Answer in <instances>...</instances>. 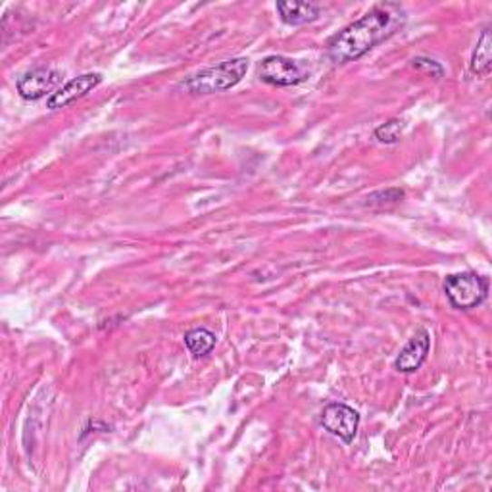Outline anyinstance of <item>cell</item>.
Segmentation results:
<instances>
[{
	"label": "cell",
	"instance_id": "obj_1",
	"mask_svg": "<svg viewBox=\"0 0 492 492\" xmlns=\"http://www.w3.org/2000/svg\"><path fill=\"white\" fill-rule=\"evenodd\" d=\"M406 24V12L400 5L385 3L371 8L358 22L339 31L327 43V54L337 65L362 58L373 46L395 35Z\"/></svg>",
	"mask_w": 492,
	"mask_h": 492
},
{
	"label": "cell",
	"instance_id": "obj_2",
	"mask_svg": "<svg viewBox=\"0 0 492 492\" xmlns=\"http://www.w3.org/2000/svg\"><path fill=\"white\" fill-rule=\"evenodd\" d=\"M246 70H249V60L246 58L225 60L218 65H212V68L191 75L187 81H183L182 87L191 94L223 93L239 85L246 75Z\"/></svg>",
	"mask_w": 492,
	"mask_h": 492
},
{
	"label": "cell",
	"instance_id": "obj_3",
	"mask_svg": "<svg viewBox=\"0 0 492 492\" xmlns=\"http://www.w3.org/2000/svg\"><path fill=\"white\" fill-rule=\"evenodd\" d=\"M445 292L456 310H473L488 297V279L473 271L452 273L445 279Z\"/></svg>",
	"mask_w": 492,
	"mask_h": 492
},
{
	"label": "cell",
	"instance_id": "obj_4",
	"mask_svg": "<svg viewBox=\"0 0 492 492\" xmlns=\"http://www.w3.org/2000/svg\"><path fill=\"white\" fill-rule=\"evenodd\" d=\"M258 75L261 81H266V84L275 87H292L302 84L306 79V74L300 68V64L285 56H268L260 64Z\"/></svg>",
	"mask_w": 492,
	"mask_h": 492
},
{
	"label": "cell",
	"instance_id": "obj_5",
	"mask_svg": "<svg viewBox=\"0 0 492 492\" xmlns=\"http://www.w3.org/2000/svg\"><path fill=\"white\" fill-rule=\"evenodd\" d=\"M321 425L325 431H330L331 435L339 437L344 442H352L356 433H358V425H359V416L354 408L333 402L327 404L321 412Z\"/></svg>",
	"mask_w": 492,
	"mask_h": 492
},
{
	"label": "cell",
	"instance_id": "obj_6",
	"mask_svg": "<svg viewBox=\"0 0 492 492\" xmlns=\"http://www.w3.org/2000/svg\"><path fill=\"white\" fill-rule=\"evenodd\" d=\"M62 81V74L51 68H35L18 79V93L25 101H39L46 93L54 91Z\"/></svg>",
	"mask_w": 492,
	"mask_h": 492
},
{
	"label": "cell",
	"instance_id": "obj_7",
	"mask_svg": "<svg viewBox=\"0 0 492 492\" xmlns=\"http://www.w3.org/2000/svg\"><path fill=\"white\" fill-rule=\"evenodd\" d=\"M103 84V75L101 74H84L72 81H68L64 87H60L56 93H53L48 96L46 106L51 110H58L68 106L79 98H84L87 93H91L94 87H98Z\"/></svg>",
	"mask_w": 492,
	"mask_h": 492
},
{
	"label": "cell",
	"instance_id": "obj_8",
	"mask_svg": "<svg viewBox=\"0 0 492 492\" xmlns=\"http://www.w3.org/2000/svg\"><path fill=\"white\" fill-rule=\"evenodd\" d=\"M429 350H431V335L425 330H419L400 350L395 368L400 373H414L425 364V359H428L429 356Z\"/></svg>",
	"mask_w": 492,
	"mask_h": 492
},
{
	"label": "cell",
	"instance_id": "obj_9",
	"mask_svg": "<svg viewBox=\"0 0 492 492\" xmlns=\"http://www.w3.org/2000/svg\"><path fill=\"white\" fill-rule=\"evenodd\" d=\"M277 12L287 25H304L320 18V6L314 3H277Z\"/></svg>",
	"mask_w": 492,
	"mask_h": 492
},
{
	"label": "cell",
	"instance_id": "obj_10",
	"mask_svg": "<svg viewBox=\"0 0 492 492\" xmlns=\"http://www.w3.org/2000/svg\"><path fill=\"white\" fill-rule=\"evenodd\" d=\"M469 68L475 75H479V77H487L492 70V37L488 29L483 31L477 46H475Z\"/></svg>",
	"mask_w": 492,
	"mask_h": 492
},
{
	"label": "cell",
	"instance_id": "obj_11",
	"mask_svg": "<svg viewBox=\"0 0 492 492\" xmlns=\"http://www.w3.org/2000/svg\"><path fill=\"white\" fill-rule=\"evenodd\" d=\"M185 344L187 349L191 350L192 356L196 358H202L206 354H210L212 350H214L216 347V335L208 331V330H202V327H199V330H192L185 335Z\"/></svg>",
	"mask_w": 492,
	"mask_h": 492
},
{
	"label": "cell",
	"instance_id": "obj_12",
	"mask_svg": "<svg viewBox=\"0 0 492 492\" xmlns=\"http://www.w3.org/2000/svg\"><path fill=\"white\" fill-rule=\"evenodd\" d=\"M402 129L404 125L400 120H389L375 129V139L383 144H395L402 137Z\"/></svg>",
	"mask_w": 492,
	"mask_h": 492
},
{
	"label": "cell",
	"instance_id": "obj_13",
	"mask_svg": "<svg viewBox=\"0 0 492 492\" xmlns=\"http://www.w3.org/2000/svg\"><path fill=\"white\" fill-rule=\"evenodd\" d=\"M412 65L416 70L419 72H425V74H431L435 77H442V74H445V68L442 65L431 58H423V56H418L412 60Z\"/></svg>",
	"mask_w": 492,
	"mask_h": 492
}]
</instances>
